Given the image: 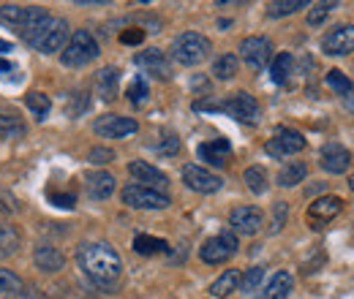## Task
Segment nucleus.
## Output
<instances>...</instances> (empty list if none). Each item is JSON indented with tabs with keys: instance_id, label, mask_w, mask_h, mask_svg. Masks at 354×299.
Instances as JSON below:
<instances>
[{
	"instance_id": "obj_35",
	"label": "nucleus",
	"mask_w": 354,
	"mask_h": 299,
	"mask_svg": "<svg viewBox=\"0 0 354 299\" xmlns=\"http://www.w3.org/2000/svg\"><path fill=\"white\" fill-rule=\"evenodd\" d=\"M126 95H129V101H131L133 106H142V104L147 101V95H150V85H147V79H145V77H133L129 90H126Z\"/></svg>"
},
{
	"instance_id": "obj_19",
	"label": "nucleus",
	"mask_w": 354,
	"mask_h": 299,
	"mask_svg": "<svg viewBox=\"0 0 354 299\" xmlns=\"http://www.w3.org/2000/svg\"><path fill=\"white\" fill-rule=\"evenodd\" d=\"M129 174H131L136 182H145V188H153V191H161V188H167V182H169V177H167L164 171L156 169V166L147 164V161H131V164H129Z\"/></svg>"
},
{
	"instance_id": "obj_29",
	"label": "nucleus",
	"mask_w": 354,
	"mask_h": 299,
	"mask_svg": "<svg viewBox=\"0 0 354 299\" xmlns=\"http://www.w3.org/2000/svg\"><path fill=\"white\" fill-rule=\"evenodd\" d=\"M306 6H308L306 0H272V3H267V17H272V19L289 17V14H295V11L306 8Z\"/></svg>"
},
{
	"instance_id": "obj_39",
	"label": "nucleus",
	"mask_w": 354,
	"mask_h": 299,
	"mask_svg": "<svg viewBox=\"0 0 354 299\" xmlns=\"http://www.w3.org/2000/svg\"><path fill=\"white\" fill-rule=\"evenodd\" d=\"M335 6H338V3H316L308 14V25H313V28H316V25H322V22L327 19V11H330V8H335Z\"/></svg>"
},
{
	"instance_id": "obj_15",
	"label": "nucleus",
	"mask_w": 354,
	"mask_h": 299,
	"mask_svg": "<svg viewBox=\"0 0 354 299\" xmlns=\"http://www.w3.org/2000/svg\"><path fill=\"white\" fill-rule=\"evenodd\" d=\"M341 210H344V199L341 196H322V199H316L313 204L308 207V226L310 229H324L333 218H338L341 215Z\"/></svg>"
},
{
	"instance_id": "obj_38",
	"label": "nucleus",
	"mask_w": 354,
	"mask_h": 299,
	"mask_svg": "<svg viewBox=\"0 0 354 299\" xmlns=\"http://www.w3.org/2000/svg\"><path fill=\"white\" fill-rule=\"evenodd\" d=\"M286 215H289V204H286V202H275V207H272V226H270V234H278V231L286 226Z\"/></svg>"
},
{
	"instance_id": "obj_5",
	"label": "nucleus",
	"mask_w": 354,
	"mask_h": 299,
	"mask_svg": "<svg viewBox=\"0 0 354 299\" xmlns=\"http://www.w3.org/2000/svg\"><path fill=\"white\" fill-rule=\"evenodd\" d=\"M210 39L196 33V30H188V33H180L175 41H172V57L180 66H199L207 55H210Z\"/></svg>"
},
{
	"instance_id": "obj_26",
	"label": "nucleus",
	"mask_w": 354,
	"mask_h": 299,
	"mask_svg": "<svg viewBox=\"0 0 354 299\" xmlns=\"http://www.w3.org/2000/svg\"><path fill=\"white\" fill-rule=\"evenodd\" d=\"M240 269H226L221 278H216L213 280V286H210V294L213 297H218V299H223V297H229L232 291H237V286H240Z\"/></svg>"
},
{
	"instance_id": "obj_6",
	"label": "nucleus",
	"mask_w": 354,
	"mask_h": 299,
	"mask_svg": "<svg viewBox=\"0 0 354 299\" xmlns=\"http://www.w3.org/2000/svg\"><path fill=\"white\" fill-rule=\"evenodd\" d=\"M237 248H240L237 234L234 231H221V234L205 240V245L199 248V258L205 264H223V261H229L237 253Z\"/></svg>"
},
{
	"instance_id": "obj_33",
	"label": "nucleus",
	"mask_w": 354,
	"mask_h": 299,
	"mask_svg": "<svg viewBox=\"0 0 354 299\" xmlns=\"http://www.w3.org/2000/svg\"><path fill=\"white\" fill-rule=\"evenodd\" d=\"M25 104L33 112L36 120H44L46 115H49V109H52V101H49V95H44V93H28Z\"/></svg>"
},
{
	"instance_id": "obj_31",
	"label": "nucleus",
	"mask_w": 354,
	"mask_h": 299,
	"mask_svg": "<svg viewBox=\"0 0 354 299\" xmlns=\"http://www.w3.org/2000/svg\"><path fill=\"white\" fill-rule=\"evenodd\" d=\"M243 180H245L248 191L257 193V196H262L267 191V171L262 169V166H248L245 174H243Z\"/></svg>"
},
{
	"instance_id": "obj_27",
	"label": "nucleus",
	"mask_w": 354,
	"mask_h": 299,
	"mask_svg": "<svg viewBox=\"0 0 354 299\" xmlns=\"http://www.w3.org/2000/svg\"><path fill=\"white\" fill-rule=\"evenodd\" d=\"M237 68H240L237 55L223 52V55L216 57V63H213V77H216V79H221V82H229V79L237 74Z\"/></svg>"
},
{
	"instance_id": "obj_9",
	"label": "nucleus",
	"mask_w": 354,
	"mask_h": 299,
	"mask_svg": "<svg viewBox=\"0 0 354 299\" xmlns=\"http://www.w3.org/2000/svg\"><path fill=\"white\" fill-rule=\"evenodd\" d=\"M267 155L272 158H289V155H297L306 150V139L300 131H292V128H278L272 133V139H267L265 144Z\"/></svg>"
},
{
	"instance_id": "obj_20",
	"label": "nucleus",
	"mask_w": 354,
	"mask_h": 299,
	"mask_svg": "<svg viewBox=\"0 0 354 299\" xmlns=\"http://www.w3.org/2000/svg\"><path fill=\"white\" fill-rule=\"evenodd\" d=\"M199 158L202 161H207L210 166H226L229 164V155H232V144L226 142V139H213V142H205V144H199Z\"/></svg>"
},
{
	"instance_id": "obj_11",
	"label": "nucleus",
	"mask_w": 354,
	"mask_h": 299,
	"mask_svg": "<svg viewBox=\"0 0 354 299\" xmlns=\"http://www.w3.org/2000/svg\"><path fill=\"white\" fill-rule=\"evenodd\" d=\"M229 223H232V231L234 234H243V237H254L262 231L265 226V215L259 207H251V204H243V207H234L229 213Z\"/></svg>"
},
{
	"instance_id": "obj_18",
	"label": "nucleus",
	"mask_w": 354,
	"mask_h": 299,
	"mask_svg": "<svg viewBox=\"0 0 354 299\" xmlns=\"http://www.w3.org/2000/svg\"><path fill=\"white\" fill-rule=\"evenodd\" d=\"M85 191L93 202H104L115 193V177L104 169H93L85 174Z\"/></svg>"
},
{
	"instance_id": "obj_34",
	"label": "nucleus",
	"mask_w": 354,
	"mask_h": 299,
	"mask_svg": "<svg viewBox=\"0 0 354 299\" xmlns=\"http://www.w3.org/2000/svg\"><path fill=\"white\" fill-rule=\"evenodd\" d=\"M22 289H25V283H22V278H19L17 272L0 269V297H6V294H19Z\"/></svg>"
},
{
	"instance_id": "obj_47",
	"label": "nucleus",
	"mask_w": 354,
	"mask_h": 299,
	"mask_svg": "<svg viewBox=\"0 0 354 299\" xmlns=\"http://www.w3.org/2000/svg\"><path fill=\"white\" fill-rule=\"evenodd\" d=\"M8 71H14V63L11 60H0V74H8Z\"/></svg>"
},
{
	"instance_id": "obj_28",
	"label": "nucleus",
	"mask_w": 354,
	"mask_h": 299,
	"mask_svg": "<svg viewBox=\"0 0 354 299\" xmlns=\"http://www.w3.org/2000/svg\"><path fill=\"white\" fill-rule=\"evenodd\" d=\"M292 68H295V57H292L289 52H281V55L272 60V66H270V79H272L275 85H283V82L289 79Z\"/></svg>"
},
{
	"instance_id": "obj_44",
	"label": "nucleus",
	"mask_w": 354,
	"mask_h": 299,
	"mask_svg": "<svg viewBox=\"0 0 354 299\" xmlns=\"http://www.w3.org/2000/svg\"><path fill=\"white\" fill-rule=\"evenodd\" d=\"M120 41L129 44V46L142 44L145 41V30H142V28H129V30H123V33H120Z\"/></svg>"
},
{
	"instance_id": "obj_42",
	"label": "nucleus",
	"mask_w": 354,
	"mask_h": 299,
	"mask_svg": "<svg viewBox=\"0 0 354 299\" xmlns=\"http://www.w3.org/2000/svg\"><path fill=\"white\" fill-rule=\"evenodd\" d=\"M156 153H161V155H177L180 153V139H177L175 133H167L161 139V144L156 147Z\"/></svg>"
},
{
	"instance_id": "obj_23",
	"label": "nucleus",
	"mask_w": 354,
	"mask_h": 299,
	"mask_svg": "<svg viewBox=\"0 0 354 299\" xmlns=\"http://www.w3.org/2000/svg\"><path fill=\"white\" fill-rule=\"evenodd\" d=\"M292 289H295V278L289 272H275L257 299H286Z\"/></svg>"
},
{
	"instance_id": "obj_24",
	"label": "nucleus",
	"mask_w": 354,
	"mask_h": 299,
	"mask_svg": "<svg viewBox=\"0 0 354 299\" xmlns=\"http://www.w3.org/2000/svg\"><path fill=\"white\" fill-rule=\"evenodd\" d=\"M133 251H136L139 256H158V253H167V251H169V242L161 240V237L136 234V237H133Z\"/></svg>"
},
{
	"instance_id": "obj_30",
	"label": "nucleus",
	"mask_w": 354,
	"mask_h": 299,
	"mask_svg": "<svg viewBox=\"0 0 354 299\" xmlns=\"http://www.w3.org/2000/svg\"><path fill=\"white\" fill-rule=\"evenodd\" d=\"M25 133L28 128L17 115H0V136L3 139H22Z\"/></svg>"
},
{
	"instance_id": "obj_41",
	"label": "nucleus",
	"mask_w": 354,
	"mask_h": 299,
	"mask_svg": "<svg viewBox=\"0 0 354 299\" xmlns=\"http://www.w3.org/2000/svg\"><path fill=\"white\" fill-rule=\"evenodd\" d=\"M88 106H90L88 93H77V95L71 98V104H68V115H71V117H80L82 112H88Z\"/></svg>"
},
{
	"instance_id": "obj_1",
	"label": "nucleus",
	"mask_w": 354,
	"mask_h": 299,
	"mask_svg": "<svg viewBox=\"0 0 354 299\" xmlns=\"http://www.w3.org/2000/svg\"><path fill=\"white\" fill-rule=\"evenodd\" d=\"M77 264L88 275V280L101 291H115L123 280L120 253L109 242H85L77 251Z\"/></svg>"
},
{
	"instance_id": "obj_10",
	"label": "nucleus",
	"mask_w": 354,
	"mask_h": 299,
	"mask_svg": "<svg viewBox=\"0 0 354 299\" xmlns=\"http://www.w3.org/2000/svg\"><path fill=\"white\" fill-rule=\"evenodd\" d=\"M240 57L251 71H262L272 57V44L265 36H248L240 41Z\"/></svg>"
},
{
	"instance_id": "obj_21",
	"label": "nucleus",
	"mask_w": 354,
	"mask_h": 299,
	"mask_svg": "<svg viewBox=\"0 0 354 299\" xmlns=\"http://www.w3.org/2000/svg\"><path fill=\"white\" fill-rule=\"evenodd\" d=\"M33 264H36L41 272L52 275V272H60V269H63L66 256H63L60 248H55V245H39V248L33 251Z\"/></svg>"
},
{
	"instance_id": "obj_45",
	"label": "nucleus",
	"mask_w": 354,
	"mask_h": 299,
	"mask_svg": "<svg viewBox=\"0 0 354 299\" xmlns=\"http://www.w3.org/2000/svg\"><path fill=\"white\" fill-rule=\"evenodd\" d=\"M17 210H19V207H17V199H14L11 193L0 191V213L11 215V213H17Z\"/></svg>"
},
{
	"instance_id": "obj_3",
	"label": "nucleus",
	"mask_w": 354,
	"mask_h": 299,
	"mask_svg": "<svg viewBox=\"0 0 354 299\" xmlns=\"http://www.w3.org/2000/svg\"><path fill=\"white\" fill-rule=\"evenodd\" d=\"M25 41L30 44L33 49L44 52V55H55L63 52V46L68 44V22L60 17H49L39 19L33 28L25 30Z\"/></svg>"
},
{
	"instance_id": "obj_50",
	"label": "nucleus",
	"mask_w": 354,
	"mask_h": 299,
	"mask_svg": "<svg viewBox=\"0 0 354 299\" xmlns=\"http://www.w3.org/2000/svg\"><path fill=\"white\" fill-rule=\"evenodd\" d=\"M349 188H352V191H354V174H352V177H349Z\"/></svg>"
},
{
	"instance_id": "obj_46",
	"label": "nucleus",
	"mask_w": 354,
	"mask_h": 299,
	"mask_svg": "<svg viewBox=\"0 0 354 299\" xmlns=\"http://www.w3.org/2000/svg\"><path fill=\"white\" fill-rule=\"evenodd\" d=\"M17 297L19 299H46V294L41 291V289H22Z\"/></svg>"
},
{
	"instance_id": "obj_17",
	"label": "nucleus",
	"mask_w": 354,
	"mask_h": 299,
	"mask_svg": "<svg viewBox=\"0 0 354 299\" xmlns=\"http://www.w3.org/2000/svg\"><path fill=\"white\" fill-rule=\"evenodd\" d=\"M319 164L327 174H344L352 164V153L341 142H327L319 153Z\"/></svg>"
},
{
	"instance_id": "obj_8",
	"label": "nucleus",
	"mask_w": 354,
	"mask_h": 299,
	"mask_svg": "<svg viewBox=\"0 0 354 299\" xmlns=\"http://www.w3.org/2000/svg\"><path fill=\"white\" fill-rule=\"evenodd\" d=\"M44 6H17V3H3L0 6V22L11 25V28H22V33L28 28H33L39 19H44Z\"/></svg>"
},
{
	"instance_id": "obj_2",
	"label": "nucleus",
	"mask_w": 354,
	"mask_h": 299,
	"mask_svg": "<svg viewBox=\"0 0 354 299\" xmlns=\"http://www.w3.org/2000/svg\"><path fill=\"white\" fill-rule=\"evenodd\" d=\"M194 109L196 112H223V115H229L232 120H237V123H243V126H257L259 120H262V106H259V101L251 95V93H245V90H240V93H232L229 98H223V101H196L194 104Z\"/></svg>"
},
{
	"instance_id": "obj_13",
	"label": "nucleus",
	"mask_w": 354,
	"mask_h": 299,
	"mask_svg": "<svg viewBox=\"0 0 354 299\" xmlns=\"http://www.w3.org/2000/svg\"><path fill=\"white\" fill-rule=\"evenodd\" d=\"M322 52L330 57H344L354 52V25H335L333 30L324 33Z\"/></svg>"
},
{
	"instance_id": "obj_12",
	"label": "nucleus",
	"mask_w": 354,
	"mask_h": 299,
	"mask_svg": "<svg viewBox=\"0 0 354 299\" xmlns=\"http://www.w3.org/2000/svg\"><path fill=\"white\" fill-rule=\"evenodd\" d=\"M93 131L101 139H126V136L139 131V123L133 117H123V115H101L93 123Z\"/></svg>"
},
{
	"instance_id": "obj_49",
	"label": "nucleus",
	"mask_w": 354,
	"mask_h": 299,
	"mask_svg": "<svg viewBox=\"0 0 354 299\" xmlns=\"http://www.w3.org/2000/svg\"><path fill=\"white\" fill-rule=\"evenodd\" d=\"M3 52H14V46L8 41H0V55H3Z\"/></svg>"
},
{
	"instance_id": "obj_25",
	"label": "nucleus",
	"mask_w": 354,
	"mask_h": 299,
	"mask_svg": "<svg viewBox=\"0 0 354 299\" xmlns=\"http://www.w3.org/2000/svg\"><path fill=\"white\" fill-rule=\"evenodd\" d=\"M308 177V166L303 164V161H289L283 169L278 171V185L281 188H295V185H300L303 180Z\"/></svg>"
},
{
	"instance_id": "obj_36",
	"label": "nucleus",
	"mask_w": 354,
	"mask_h": 299,
	"mask_svg": "<svg viewBox=\"0 0 354 299\" xmlns=\"http://www.w3.org/2000/svg\"><path fill=\"white\" fill-rule=\"evenodd\" d=\"M324 79H327V85L333 87V90H335L338 95H344V98H346V95L352 93V87H354V85H352V79H349V77H346L344 71H338V68L327 71V77H324Z\"/></svg>"
},
{
	"instance_id": "obj_32",
	"label": "nucleus",
	"mask_w": 354,
	"mask_h": 299,
	"mask_svg": "<svg viewBox=\"0 0 354 299\" xmlns=\"http://www.w3.org/2000/svg\"><path fill=\"white\" fill-rule=\"evenodd\" d=\"M19 231L14 226H0V256H11L19 251Z\"/></svg>"
},
{
	"instance_id": "obj_7",
	"label": "nucleus",
	"mask_w": 354,
	"mask_h": 299,
	"mask_svg": "<svg viewBox=\"0 0 354 299\" xmlns=\"http://www.w3.org/2000/svg\"><path fill=\"white\" fill-rule=\"evenodd\" d=\"M123 202L133 210H167L172 199L164 191H153L145 185H126L123 188Z\"/></svg>"
},
{
	"instance_id": "obj_22",
	"label": "nucleus",
	"mask_w": 354,
	"mask_h": 299,
	"mask_svg": "<svg viewBox=\"0 0 354 299\" xmlns=\"http://www.w3.org/2000/svg\"><path fill=\"white\" fill-rule=\"evenodd\" d=\"M95 90H98L101 101H115L118 98V90H120V71L115 66L101 68L98 77H95Z\"/></svg>"
},
{
	"instance_id": "obj_48",
	"label": "nucleus",
	"mask_w": 354,
	"mask_h": 299,
	"mask_svg": "<svg viewBox=\"0 0 354 299\" xmlns=\"http://www.w3.org/2000/svg\"><path fill=\"white\" fill-rule=\"evenodd\" d=\"M344 101H346V109H349V112L354 115V87H352V93H349V95H346Z\"/></svg>"
},
{
	"instance_id": "obj_4",
	"label": "nucleus",
	"mask_w": 354,
	"mask_h": 299,
	"mask_svg": "<svg viewBox=\"0 0 354 299\" xmlns=\"http://www.w3.org/2000/svg\"><path fill=\"white\" fill-rule=\"evenodd\" d=\"M98 52H101L98 41H95V36L90 30H74L68 36V44L60 52V60L68 68H85L88 63H93L98 57Z\"/></svg>"
},
{
	"instance_id": "obj_40",
	"label": "nucleus",
	"mask_w": 354,
	"mask_h": 299,
	"mask_svg": "<svg viewBox=\"0 0 354 299\" xmlns=\"http://www.w3.org/2000/svg\"><path fill=\"white\" fill-rule=\"evenodd\" d=\"M88 161L90 164H95V166H104V164L115 161V153H112L109 147H93V150L88 153Z\"/></svg>"
},
{
	"instance_id": "obj_14",
	"label": "nucleus",
	"mask_w": 354,
	"mask_h": 299,
	"mask_svg": "<svg viewBox=\"0 0 354 299\" xmlns=\"http://www.w3.org/2000/svg\"><path fill=\"white\" fill-rule=\"evenodd\" d=\"M183 182H185L191 191H196V193H218L223 188V180L218 174L202 169V166H196V164L183 166Z\"/></svg>"
},
{
	"instance_id": "obj_43",
	"label": "nucleus",
	"mask_w": 354,
	"mask_h": 299,
	"mask_svg": "<svg viewBox=\"0 0 354 299\" xmlns=\"http://www.w3.org/2000/svg\"><path fill=\"white\" fill-rule=\"evenodd\" d=\"M49 202L55 207H63V210H71L77 204V196L74 193H49Z\"/></svg>"
},
{
	"instance_id": "obj_37",
	"label": "nucleus",
	"mask_w": 354,
	"mask_h": 299,
	"mask_svg": "<svg viewBox=\"0 0 354 299\" xmlns=\"http://www.w3.org/2000/svg\"><path fill=\"white\" fill-rule=\"evenodd\" d=\"M265 280V267H251L243 278H240V289L245 291V294H251V291H257L259 289V283Z\"/></svg>"
},
{
	"instance_id": "obj_16",
	"label": "nucleus",
	"mask_w": 354,
	"mask_h": 299,
	"mask_svg": "<svg viewBox=\"0 0 354 299\" xmlns=\"http://www.w3.org/2000/svg\"><path fill=\"white\" fill-rule=\"evenodd\" d=\"M133 63L145 71V74H153V77H158V79H172V63H169V57L161 52V49H145V52H139L136 57H133Z\"/></svg>"
}]
</instances>
